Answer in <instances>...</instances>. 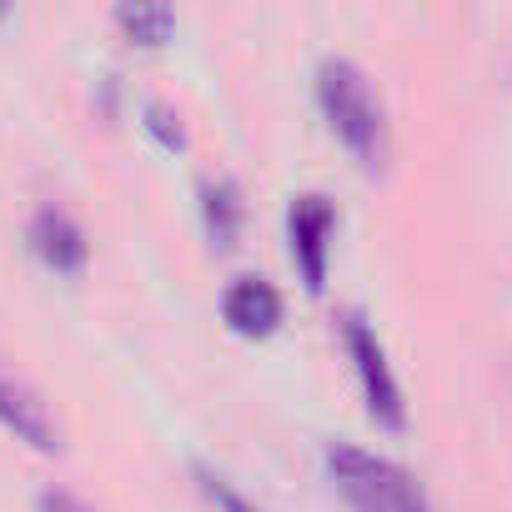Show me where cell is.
<instances>
[{
    "label": "cell",
    "mask_w": 512,
    "mask_h": 512,
    "mask_svg": "<svg viewBox=\"0 0 512 512\" xmlns=\"http://www.w3.org/2000/svg\"><path fill=\"white\" fill-rule=\"evenodd\" d=\"M31 251L41 256V262L56 272V277H81L86 272V256H91V246H86V231L61 211V206H41L36 216H31Z\"/></svg>",
    "instance_id": "obj_6"
},
{
    "label": "cell",
    "mask_w": 512,
    "mask_h": 512,
    "mask_svg": "<svg viewBox=\"0 0 512 512\" xmlns=\"http://www.w3.org/2000/svg\"><path fill=\"white\" fill-rule=\"evenodd\" d=\"M146 116H151L146 126H151V131H156L166 146H181V126H171V111H166V106H151Z\"/></svg>",
    "instance_id": "obj_12"
},
{
    "label": "cell",
    "mask_w": 512,
    "mask_h": 512,
    "mask_svg": "<svg viewBox=\"0 0 512 512\" xmlns=\"http://www.w3.org/2000/svg\"><path fill=\"white\" fill-rule=\"evenodd\" d=\"M241 191H236V181H206L201 186V216H206V231H211V241L216 246H231L236 241V226H241Z\"/></svg>",
    "instance_id": "obj_8"
},
{
    "label": "cell",
    "mask_w": 512,
    "mask_h": 512,
    "mask_svg": "<svg viewBox=\"0 0 512 512\" xmlns=\"http://www.w3.org/2000/svg\"><path fill=\"white\" fill-rule=\"evenodd\" d=\"M0 427L16 442H26L31 452H61V427L51 417V407L0 362Z\"/></svg>",
    "instance_id": "obj_5"
},
{
    "label": "cell",
    "mask_w": 512,
    "mask_h": 512,
    "mask_svg": "<svg viewBox=\"0 0 512 512\" xmlns=\"http://www.w3.org/2000/svg\"><path fill=\"white\" fill-rule=\"evenodd\" d=\"M221 317L236 337H272L282 322V297L267 277H236L221 297Z\"/></svg>",
    "instance_id": "obj_7"
},
{
    "label": "cell",
    "mask_w": 512,
    "mask_h": 512,
    "mask_svg": "<svg viewBox=\"0 0 512 512\" xmlns=\"http://www.w3.org/2000/svg\"><path fill=\"white\" fill-rule=\"evenodd\" d=\"M116 31L131 46H166L171 31H176V16L166 6H121L116 11Z\"/></svg>",
    "instance_id": "obj_9"
},
{
    "label": "cell",
    "mask_w": 512,
    "mask_h": 512,
    "mask_svg": "<svg viewBox=\"0 0 512 512\" xmlns=\"http://www.w3.org/2000/svg\"><path fill=\"white\" fill-rule=\"evenodd\" d=\"M196 482H201V492H206V502H211L216 512H267V507H256L236 482H226V477L211 472V467H196Z\"/></svg>",
    "instance_id": "obj_10"
},
{
    "label": "cell",
    "mask_w": 512,
    "mask_h": 512,
    "mask_svg": "<svg viewBox=\"0 0 512 512\" xmlns=\"http://www.w3.org/2000/svg\"><path fill=\"white\" fill-rule=\"evenodd\" d=\"M342 342H347V357H352V367H357L362 402H367L372 422L402 432V427H407V402H402L397 372H392V362H387V347L377 342V332H372L362 317H347V322H342Z\"/></svg>",
    "instance_id": "obj_3"
},
{
    "label": "cell",
    "mask_w": 512,
    "mask_h": 512,
    "mask_svg": "<svg viewBox=\"0 0 512 512\" xmlns=\"http://www.w3.org/2000/svg\"><path fill=\"white\" fill-rule=\"evenodd\" d=\"M327 477L352 512H432L407 467H397L357 442L327 447Z\"/></svg>",
    "instance_id": "obj_2"
},
{
    "label": "cell",
    "mask_w": 512,
    "mask_h": 512,
    "mask_svg": "<svg viewBox=\"0 0 512 512\" xmlns=\"http://www.w3.org/2000/svg\"><path fill=\"white\" fill-rule=\"evenodd\" d=\"M41 512H91L81 497H71L66 487H46L41 492Z\"/></svg>",
    "instance_id": "obj_11"
},
{
    "label": "cell",
    "mask_w": 512,
    "mask_h": 512,
    "mask_svg": "<svg viewBox=\"0 0 512 512\" xmlns=\"http://www.w3.org/2000/svg\"><path fill=\"white\" fill-rule=\"evenodd\" d=\"M317 106L327 116V126L337 131V141L352 151V161L362 171H382V151H387V121H382V101L367 81V71L347 56H327L317 66Z\"/></svg>",
    "instance_id": "obj_1"
},
{
    "label": "cell",
    "mask_w": 512,
    "mask_h": 512,
    "mask_svg": "<svg viewBox=\"0 0 512 512\" xmlns=\"http://www.w3.org/2000/svg\"><path fill=\"white\" fill-rule=\"evenodd\" d=\"M332 236H337V206L322 191H307L287 211V241H292V262L307 282V292L327 287V262H332Z\"/></svg>",
    "instance_id": "obj_4"
}]
</instances>
